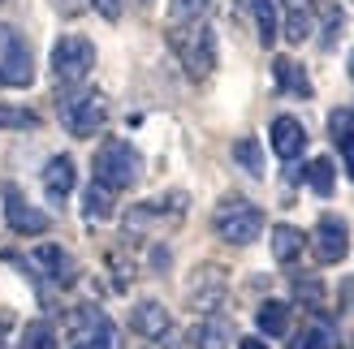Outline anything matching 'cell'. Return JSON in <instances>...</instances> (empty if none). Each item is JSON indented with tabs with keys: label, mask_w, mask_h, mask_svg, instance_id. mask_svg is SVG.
<instances>
[{
	"label": "cell",
	"mask_w": 354,
	"mask_h": 349,
	"mask_svg": "<svg viewBox=\"0 0 354 349\" xmlns=\"http://www.w3.org/2000/svg\"><path fill=\"white\" fill-rule=\"evenodd\" d=\"M61 121L74 138H91V134L104 130V121H109V99L100 91H82V95L61 103Z\"/></svg>",
	"instance_id": "cell-4"
},
{
	"label": "cell",
	"mask_w": 354,
	"mask_h": 349,
	"mask_svg": "<svg viewBox=\"0 0 354 349\" xmlns=\"http://www.w3.org/2000/svg\"><path fill=\"white\" fill-rule=\"evenodd\" d=\"M225 341H229V328L221 319H207V323H199V332H194V345L199 349H225Z\"/></svg>",
	"instance_id": "cell-23"
},
{
	"label": "cell",
	"mask_w": 354,
	"mask_h": 349,
	"mask_svg": "<svg viewBox=\"0 0 354 349\" xmlns=\"http://www.w3.org/2000/svg\"><path fill=\"white\" fill-rule=\"evenodd\" d=\"M186 298H190L194 310H212V306H221V302H225V272H221L216 263L194 268L190 285H186Z\"/></svg>",
	"instance_id": "cell-7"
},
{
	"label": "cell",
	"mask_w": 354,
	"mask_h": 349,
	"mask_svg": "<svg viewBox=\"0 0 354 349\" xmlns=\"http://www.w3.org/2000/svg\"><path fill=\"white\" fill-rule=\"evenodd\" d=\"M290 349H328V332L311 323V328H303V332L290 341Z\"/></svg>",
	"instance_id": "cell-25"
},
{
	"label": "cell",
	"mask_w": 354,
	"mask_h": 349,
	"mask_svg": "<svg viewBox=\"0 0 354 349\" xmlns=\"http://www.w3.org/2000/svg\"><path fill=\"white\" fill-rule=\"evenodd\" d=\"M130 323H134L138 337H151V341L169 337V310H165L160 302H138L134 315H130Z\"/></svg>",
	"instance_id": "cell-11"
},
{
	"label": "cell",
	"mask_w": 354,
	"mask_h": 349,
	"mask_svg": "<svg viewBox=\"0 0 354 349\" xmlns=\"http://www.w3.org/2000/svg\"><path fill=\"white\" fill-rule=\"evenodd\" d=\"M238 9H246V17L255 22L259 43L272 48V39H277V5L272 0H238Z\"/></svg>",
	"instance_id": "cell-12"
},
{
	"label": "cell",
	"mask_w": 354,
	"mask_h": 349,
	"mask_svg": "<svg viewBox=\"0 0 354 349\" xmlns=\"http://www.w3.org/2000/svg\"><path fill=\"white\" fill-rule=\"evenodd\" d=\"M307 186L315 190V195H333V186H337V168H333L328 155H320V160L307 164Z\"/></svg>",
	"instance_id": "cell-20"
},
{
	"label": "cell",
	"mask_w": 354,
	"mask_h": 349,
	"mask_svg": "<svg viewBox=\"0 0 354 349\" xmlns=\"http://www.w3.org/2000/svg\"><path fill=\"white\" fill-rule=\"evenodd\" d=\"M311 34V0H286V39L303 43Z\"/></svg>",
	"instance_id": "cell-16"
},
{
	"label": "cell",
	"mask_w": 354,
	"mask_h": 349,
	"mask_svg": "<svg viewBox=\"0 0 354 349\" xmlns=\"http://www.w3.org/2000/svg\"><path fill=\"white\" fill-rule=\"evenodd\" d=\"M350 78H354V57H350Z\"/></svg>",
	"instance_id": "cell-31"
},
{
	"label": "cell",
	"mask_w": 354,
	"mask_h": 349,
	"mask_svg": "<svg viewBox=\"0 0 354 349\" xmlns=\"http://www.w3.org/2000/svg\"><path fill=\"white\" fill-rule=\"evenodd\" d=\"M35 82V61L30 48L22 43V34L13 26H0V86H30Z\"/></svg>",
	"instance_id": "cell-5"
},
{
	"label": "cell",
	"mask_w": 354,
	"mask_h": 349,
	"mask_svg": "<svg viewBox=\"0 0 354 349\" xmlns=\"http://www.w3.org/2000/svg\"><path fill=\"white\" fill-rule=\"evenodd\" d=\"M95 65V43L82 39V34H65V39L52 48V74L61 82H82Z\"/></svg>",
	"instance_id": "cell-6"
},
{
	"label": "cell",
	"mask_w": 354,
	"mask_h": 349,
	"mask_svg": "<svg viewBox=\"0 0 354 349\" xmlns=\"http://www.w3.org/2000/svg\"><path fill=\"white\" fill-rule=\"evenodd\" d=\"M95 5H100V13L109 17V22H117V17H121V0H95Z\"/></svg>",
	"instance_id": "cell-29"
},
{
	"label": "cell",
	"mask_w": 354,
	"mask_h": 349,
	"mask_svg": "<svg viewBox=\"0 0 354 349\" xmlns=\"http://www.w3.org/2000/svg\"><path fill=\"white\" fill-rule=\"evenodd\" d=\"M74 349H117V332H113V323L104 328V332L86 337V341H74Z\"/></svg>",
	"instance_id": "cell-27"
},
{
	"label": "cell",
	"mask_w": 354,
	"mask_h": 349,
	"mask_svg": "<svg viewBox=\"0 0 354 349\" xmlns=\"http://www.w3.org/2000/svg\"><path fill=\"white\" fill-rule=\"evenodd\" d=\"M216 233L229 241V246H251V241L263 233V212L251 207L246 199H229L216 207Z\"/></svg>",
	"instance_id": "cell-2"
},
{
	"label": "cell",
	"mask_w": 354,
	"mask_h": 349,
	"mask_svg": "<svg viewBox=\"0 0 354 349\" xmlns=\"http://www.w3.org/2000/svg\"><path fill=\"white\" fill-rule=\"evenodd\" d=\"M44 186H48L52 199H65L69 190H74V160H69V155L48 160V168H44Z\"/></svg>",
	"instance_id": "cell-13"
},
{
	"label": "cell",
	"mask_w": 354,
	"mask_h": 349,
	"mask_svg": "<svg viewBox=\"0 0 354 349\" xmlns=\"http://www.w3.org/2000/svg\"><path fill=\"white\" fill-rule=\"evenodd\" d=\"M82 216L86 220H109L113 216V190L109 186H86V199H82Z\"/></svg>",
	"instance_id": "cell-18"
},
{
	"label": "cell",
	"mask_w": 354,
	"mask_h": 349,
	"mask_svg": "<svg viewBox=\"0 0 354 349\" xmlns=\"http://www.w3.org/2000/svg\"><path fill=\"white\" fill-rule=\"evenodd\" d=\"M234 160L251 172V177H263V151L255 138H238V147H234Z\"/></svg>",
	"instance_id": "cell-22"
},
{
	"label": "cell",
	"mask_w": 354,
	"mask_h": 349,
	"mask_svg": "<svg viewBox=\"0 0 354 349\" xmlns=\"http://www.w3.org/2000/svg\"><path fill=\"white\" fill-rule=\"evenodd\" d=\"M95 181L109 186L113 195L117 190H130L138 181V155L130 143H121V138H109L100 151H95Z\"/></svg>",
	"instance_id": "cell-1"
},
{
	"label": "cell",
	"mask_w": 354,
	"mask_h": 349,
	"mask_svg": "<svg viewBox=\"0 0 354 349\" xmlns=\"http://www.w3.org/2000/svg\"><path fill=\"white\" fill-rule=\"evenodd\" d=\"M307 147V130H303V121H294V117H277L272 121V151L281 155V160H294L298 151Z\"/></svg>",
	"instance_id": "cell-10"
},
{
	"label": "cell",
	"mask_w": 354,
	"mask_h": 349,
	"mask_svg": "<svg viewBox=\"0 0 354 349\" xmlns=\"http://www.w3.org/2000/svg\"><path fill=\"white\" fill-rule=\"evenodd\" d=\"M5 216H9V224H13V233H26V237H35V233H48V216L39 212V207H30L17 190H5Z\"/></svg>",
	"instance_id": "cell-9"
},
{
	"label": "cell",
	"mask_w": 354,
	"mask_h": 349,
	"mask_svg": "<svg viewBox=\"0 0 354 349\" xmlns=\"http://www.w3.org/2000/svg\"><path fill=\"white\" fill-rule=\"evenodd\" d=\"M17 349H57V332H52V323L35 319L22 328V337H17Z\"/></svg>",
	"instance_id": "cell-21"
},
{
	"label": "cell",
	"mask_w": 354,
	"mask_h": 349,
	"mask_svg": "<svg viewBox=\"0 0 354 349\" xmlns=\"http://www.w3.org/2000/svg\"><path fill=\"white\" fill-rule=\"evenodd\" d=\"M35 263H39L48 276H52V281H74V259H69L61 246H39V250H35Z\"/></svg>",
	"instance_id": "cell-15"
},
{
	"label": "cell",
	"mask_w": 354,
	"mask_h": 349,
	"mask_svg": "<svg viewBox=\"0 0 354 349\" xmlns=\"http://www.w3.org/2000/svg\"><path fill=\"white\" fill-rule=\"evenodd\" d=\"M173 39H177V52H182L186 74L194 82H203L212 69H216V34H212V26L203 22V17H199V22H190V34L177 30Z\"/></svg>",
	"instance_id": "cell-3"
},
{
	"label": "cell",
	"mask_w": 354,
	"mask_h": 349,
	"mask_svg": "<svg viewBox=\"0 0 354 349\" xmlns=\"http://www.w3.org/2000/svg\"><path fill=\"white\" fill-rule=\"evenodd\" d=\"M203 5H207V0H173V26L182 30V26H190V22H199V17H203Z\"/></svg>",
	"instance_id": "cell-24"
},
{
	"label": "cell",
	"mask_w": 354,
	"mask_h": 349,
	"mask_svg": "<svg viewBox=\"0 0 354 349\" xmlns=\"http://www.w3.org/2000/svg\"><path fill=\"white\" fill-rule=\"evenodd\" d=\"M255 319H259V332L263 337H281L290 328V306L286 302H263Z\"/></svg>",
	"instance_id": "cell-19"
},
{
	"label": "cell",
	"mask_w": 354,
	"mask_h": 349,
	"mask_svg": "<svg viewBox=\"0 0 354 349\" xmlns=\"http://www.w3.org/2000/svg\"><path fill=\"white\" fill-rule=\"evenodd\" d=\"M303 246H307V237L294 229V224H277L272 229V259L277 263H294L298 255H303Z\"/></svg>",
	"instance_id": "cell-14"
},
{
	"label": "cell",
	"mask_w": 354,
	"mask_h": 349,
	"mask_svg": "<svg viewBox=\"0 0 354 349\" xmlns=\"http://www.w3.org/2000/svg\"><path fill=\"white\" fill-rule=\"evenodd\" d=\"M350 250V229L342 216H324L315 224V255H320V263H342Z\"/></svg>",
	"instance_id": "cell-8"
},
{
	"label": "cell",
	"mask_w": 354,
	"mask_h": 349,
	"mask_svg": "<svg viewBox=\"0 0 354 349\" xmlns=\"http://www.w3.org/2000/svg\"><path fill=\"white\" fill-rule=\"evenodd\" d=\"M277 78H281V91H290V95H311V82H307V69L290 61V57H277Z\"/></svg>",
	"instance_id": "cell-17"
},
{
	"label": "cell",
	"mask_w": 354,
	"mask_h": 349,
	"mask_svg": "<svg viewBox=\"0 0 354 349\" xmlns=\"http://www.w3.org/2000/svg\"><path fill=\"white\" fill-rule=\"evenodd\" d=\"M35 126V112L26 108H0V130H30Z\"/></svg>",
	"instance_id": "cell-26"
},
{
	"label": "cell",
	"mask_w": 354,
	"mask_h": 349,
	"mask_svg": "<svg viewBox=\"0 0 354 349\" xmlns=\"http://www.w3.org/2000/svg\"><path fill=\"white\" fill-rule=\"evenodd\" d=\"M238 349H268V345H263L259 337H242V341H238Z\"/></svg>",
	"instance_id": "cell-30"
},
{
	"label": "cell",
	"mask_w": 354,
	"mask_h": 349,
	"mask_svg": "<svg viewBox=\"0 0 354 349\" xmlns=\"http://www.w3.org/2000/svg\"><path fill=\"white\" fill-rule=\"evenodd\" d=\"M52 9H57L61 17H78L86 9V0H52Z\"/></svg>",
	"instance_id": "cell-28"
}]
</instances>
